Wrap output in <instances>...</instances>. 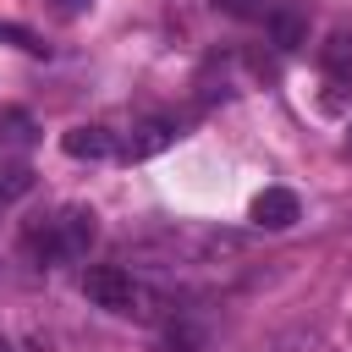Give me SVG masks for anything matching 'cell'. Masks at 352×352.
<instances>
[{
	"label": "cell",
	"mask_w": 352,
	"mask_h": 352,
	"mask_svg": "<svg viewBox=\"0 0 352 352\" xmlns=\"http://www.w3.org/2000/svg\"><path fill=\"white\" fill-rule=\"evenodd\" d=\"M94 236H99L94 209H60L55 220H44V226L28 236V248H33L38 264H72V258H82V253L94 248Z\"/></svg>",
	"instance_id": "6da1fadb"
},
{
	"label": "cell",
	"mask_w": 352,
	"mask_h": 352,
	"mask_svg": "<svg viewBox=\"0 0 352 352\" xmlns=\"http://www.w3.org/2000/svg\"><path fill=\"white\" fill-rule=\"evenodd\" d=\"M82 292H88V302L104 308V314H148V308H143V286H138L121 264H94V270L82 275Z\"/></svg>",
	"instance_id": "7a4b0ae2"
},
{
	"label": "cell",
	"mask_w": 352,
	"mask_h": 352,
	"mask_svg": "<svg viewBox=\"0 0 352 352\" xmlns=\"http://www.w3.org/2000/svg\"><path fill=\"white\" fill-rule=\"evenodd\" d=\"M253 226H264V231H286V226H297V192H286V187H264V192L253 198Z\"/></svg>",
	"instance_id": "3957f363"
},
{
	"label": "cell",
	"mask_w": 352,
	"mask_h": 352,
	"mask_svg": "<svg viewBox=\"0 0 352 352\" xmlns=\"http://www.w3.org/2000/svg\"><path fill=\"white\" fill-rule=\"evenodd\" d=\"M170 143H176V121H143V126H132V138L121 143V154L126 160H148V154H160Z\"/></svg>",
	"instance_id": "277c9868"
},
{
	"label": "cell",
	"mask_w": 352,
	"mask_h": 352,
	"mask_svg": "<svg viewBox=\"0 0 352 352\" xmlns=\"http://www.w3.org/2000/svg\"><path fill=\"white\" fill-rule=\"evenodd\" d=\"M60 148H66L72 160H104V154H116V138H110L104 126H72V132L60 138Z\"/></svg>",
	"instance_id": "5b68a950"
},
{
	"label": "cell",
	"mask_w": 352,
	"mask_h": 352,
	"mask_svg": "<svg viewBox=\"0 0 352 352\" xmlns=\"http://www.w3.org/2000/svg\"><path fill=\"white\" fill-rule=\"evenodd\" d=\"M319 72L330 82H352V33H330L319 44Z\"/></svg>",
	"instance_id": "8992f818"
},
{
	"label": "cell",
	"mask_w": 352,
	"mask_h": 352,
	"mask_svg": "<svg viewBox=\"0 0 352 352\" xmlns=\"http://www.w3.org/2000/svg\"><path fill=\"white\" fill-rule=\"evenodd\" d=\"M264 28H270V38H275L280 50H297V44L308 38V28H302V16H297V11H270V16H264Z\"/></svg>",
	"instance_id": "52a82bcc"
},
{
	"label": "cell",
	"mask_w": 352,
	"mask_h": 352,
	"mask_svg": "<svg viewBox=\"0 0 352 352\" xmlns=\"http://www.w3.org/2000/svg\"><path fill=\"white\" fill-rule=\"evenodd\" d=\"M165 352H204V330L187 324V319H170L165 324Z\"/></svg>",
	"instance_id": "ba28073f"
},
{
	"label": "cell",
	"mask_w": 352,
	"mask_h": 352,
	"mask_svg": "<svg viewBox=\"0 0 352 352\" xmlns=\"http://www.w3.org/2000/svg\"><path fill=\"white\" fill-rule=\"evenodd\" d=\"M22 192H33V170H22V165H6V170H0V204H16Z\"/></svg>",
	"instance_id": "9c48e42d"
},
{
	"label": "cell",
	"mask_w": 352,
	"mask_h": 352,
	"mask_svg": "<svg viewBox=\"0 0 352 352\" xmlns=\"http://www.w3.org/2000/svg\"><path fill=\"white\" fill-rule=\"evenodd\" d=\"M220 11H231V16H248V22H264L270 16V6L264 0H214Z\"/></svg>",
	"instance_id": "30bf717a"
},
{
	"label": "cell",
	"mask_w": 352,
	"mask_h": 352,
	"mask_svg": "<svg viewBox=\"0 0 352 352\" xmlns=\"http://www.w3.org/2000/svg\"><path fill=\"white\" fill-rule=\"evenodd\" d=\"M55 6H60V11H77V6H88V0H55Z\"/></svg>",
	"instance_id": "8fae6325"
},
{
	"label": "cell",
	"mask_w": 352,
	"mask_h": 352,
	"mask_svg": "<svg viewBox=\"0 0 352 352\" xmlns=\"http://www.w3.org/2000/svg\"><path fill=\"white\" fill-rule=\"evenodd\" d=\"M346 154H352V126H346Z\"/></svg>",
	"instance_id": "7c38bea8"
}]
</instances>
